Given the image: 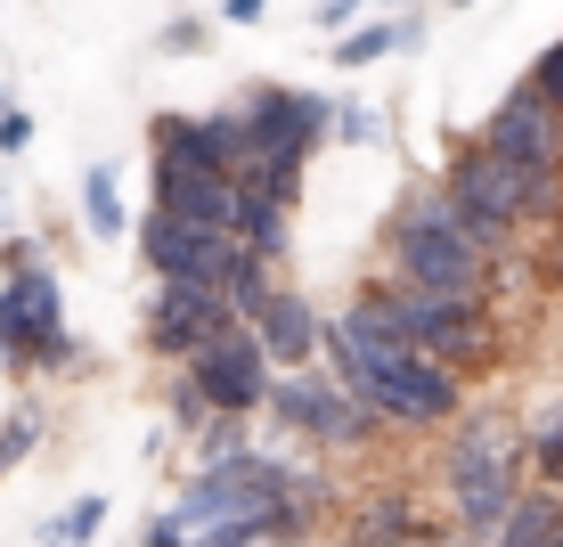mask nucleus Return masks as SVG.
<instances>
[{
  "label": "nucleus",
  "mask_w": 563,
  "mask_h": 547,
  "mask_svg": "<svg viewBox=\"0 0 563 547\" xmlns=\"http://www.w3.org/2000/svg\"><path fill=\"white\" fill-rule=\"evenodd\" d=\"M409 532H424V515L409 506V491L360 499V547H393V539H409Z\"/></svg>",
  "instance_id": "nucleus-19"
},
{
  "label": "nucleus",
  "mask_w": 563,
  "mask_h": 547,
  "mask_svg": "<svg viewBox=\"0 0 563 547\" xmlns=\"http://www.w3.org/2000/svg\"><path fill=\"white\" fill-rule=\"evenodd\" d=\"M155 212L229 238V221H238V180H229V172H164L155 164Z\"/></svg>",
  "instance_id": "nucleus-14"
},
{
  "label": "nucleus",
  "mask_w": 563,
  "mask_h": 547,
  "mask_svg": "<svg viewBox=\"0 0 563 547\" xmlns=\"http://www.w3.org/2000/svg\"><path fill=\"white\" fill-rule=\"evenodd\" d=\"M33 441H42V408H9V417H0V474H9L16 458H33Z\"/></svg>",
  "instance_id": "nucleus-22"
},
{
  "label": "nucleus",
  "mask_w": 563,
  "mask_h": 547,
  "mask_svg": "<svg viewBox=\"0 0 563 547\" xmlns=\"http://www.w3.org/2000/svg\"><path fill=\"white\" fill-rule=\"evenodd\" d=\"M482 547H563V499L555 491H515V506L498 515V532Z\"/></svg>",
  "instance_id": "nucleus-16"
},
{
  "label": "nucleus",
  "mask_w": 563,
  "mask_h": 547,
  "mask_svg": "<svg viewBox=\"0 0 563 547\" xmlns=\"http://www.w3.org/2000/svg\"><path fill=\"white\" fill-rule=\"evenodd\" d=\"M522 83H531V90H539V99H548V107L563 114V42H555V50H539V66H531V74H522Z\"/></svg>",
  "instance_id": "nucleus-26"
},
{
  "label": "nucleus",
  "mask_w": 563,
  "mask_h": 547,
  "mask_svg": "<svg viewBox=\"0 0 563 547\" xmlns=\"http://www.w3.org/2000/svg\"><path fill=\"white\" fill-rule=\"evenodd\" d=\"M327 140H343V147H376V140H384V123H376L367 107H343V99H335V131H327Z\"/></svg>",
  "instance_id": "nucleus-25"
},
{
  "label": "nucleus",
  "mask_w": 563,
  "mask_h": 547,
  "mask_svg": "<svg viewBox=\"0 0 563 547\" xmlns=\"http://www.w3.org/2000/svg\"><path fill=\"white\" fill-rule=\"evenodd\" d=\"M172 425H180V434H205V425H212V408H205V393H197V384H172Z\"/></svg>",
  "instance_id": "nucleus-27"
},
{
  "label": "nucleus",
  "mask_w": 563,
  "mask_h": 547,
  "mask_svg": "<svg viewBox=\"0 0 563 547\" xmlns=\"http://www.w3.org/2000/svg\"><path fill=\"white\" fill-rule=\"evenodd\" d=\"M147 155L164 172H229V180H238V164H245L229 107H212V114H155L147 123Z\"/></svg>",
  "instance_id": "nucleus-11"
},
{
  "label": "nucleus",
  "mask_w": 563,
  "mask_h": 547,
  "mask_svg": "<svg viewBox=\"0 0 563 547\" xmlns=\"http://www.w3.org/2000/svg\"><path fill=\"white\" fill-rule=\"evenodd\" d=\"M384 253H393V278H409V286H441V295H474V303H490V286H498V253L465 229V212L441 197V180H424L393 205Z\"/></svg>",
  "instance_id": "nucleus-2"
},
{
  "label": "nucleus",
  "mask_w": 563,
  "mask_h": 547,
  "mask_svg": "<svg viewBox=\"0 0 563 547\" xmlns=\"http://www.w3.org/2000/svg\"><path fill=\"white\" fill-rule=\"evenodd\" d=\"M229 327V303L212 286H180V278H155V295L140 310V343L155 360H188L197 343H212Z\"/></svg>",
  "instance_id": "nucleus-10"
},
{
  "label": "nucleus",
  "mask_w": 563,
  "mask_h": 547,
  "mask_svg": "<svg viewBox=\"0 0 563 547\" xmlns=\"http://www.w3.org/2000/svg\"><path fill=\"white\" fill-rule=\"evenodd\" d=\"M548 278L563 286V205H555V221H548Z\"/></svg>",
  "instance_id": "nucleus-30"
},
{
  "label": "nucleus",
  "mask_w": 563,
  "mask_h": 547,
  "mask_svg": "<svg viewBox=\"0 0 563 547\" xmlns=\"http://www.w3.org/2000/svg\"><path fill=\"white\" fill-rule=\"evenodd\" d=\"M25 147H33V114L9 107V114H0V155H25Z\"/></svg>",
  "instance_id": "nucleus-29"
},
{
  "label": "nucleus",
  "mask_w": 563,
  "mask_h": 547,
  "mask_svg": "<svg viewBox=\"0 0 563 547\" xmlns=\"http://www.w3.org/2000/svg\"><path fill=\"white\" fill-rule=\"evenodd\" d=\"M441 9H474V0H441Z\"/></svg>",
  "instance_id": "nucleus-32"
},
{
  "label": "nucleus",
  "mask_w": 563,
  "mask_h": 547,
  "mask_svg": "<svg viewBox=\"0 0 563 547\" xmlns=\"http://www.w3.org/2000/svg\"><path fill=\"white\" fill-rule=\"evenodd\" d=\"M155 50H164V57H205L212 50V25H205V17H172Z\"/></svg>",
  "instance_id": "nucleus-24"
},
{
  "label": "nucleus",
  "mask_w": 563,
  "mask_h": 547,
  "mask_svg": "<svg viewBox=\"0 0 563 547\" xmlns=\"http://www.w3.org/2000/svg\"><path fill=\"white\" fill-rule=\"evenodd\" d=\"M262 9H269V0H221V25H254Z\"/></svg>",
  "instance_id": "nucleus-31"
},
{
  "label": "nucleus",
  "mask_w": 563,
  "mask_h": 547,
  "mask_svg": "<svg viewBox=\"0 0 563 547\" xmlns=\"http://www.w3.org/2000/svg\"><path fill=\"white\" fill-rule=\"evenodd\" d=\"M327 368H335V384L352 393L367 417L384 425H409V434H433V425H450L465 408V376L450 360H433V351L384 336L376 319H367L360 303H343L335 319H327Z\"/></svg>",
  "instance_id": "nucleus-1"
},
{
  "label": "nucleus",
  "mask_w": 563,
  "mask_h": 547,
  "mask_svg": "<svg viewBox=\"0 0 563 547\" xmlns=\"http://www.w3.org/2000/svg\"><path fill=\"white\" fill-rule=\"evenodd\" d=\"M352 303L384 327V336H400V343L433 351V360H450L457 376L498 368V319H490V303H474V295H441V286L376 278V286H360Z\"/></svg>",
  "instance_id": "nucleus-3"
},
{
  "label": "nucleus",
  "mask_w": 563,
  "mask_h": 547,
  "mask_svg": "<svg viewBox=\"0 0 563 547\" xmlns=\"http://www.w3.org/2000/svg\"><path fill=\"white\" fill-rule=\"evenodd\" d=\"M393 50H417V25H400V17H360L327 57H335L343 74H360V66H376V57H393Z\"/></svg>",
  "instance_id": "nucleus-17"
},
{
  "label": "nucleus",
  "mask_w": 563,
  "mask_h": 547,
  "mask_svg": "<svg viewBox=\"0 0 563 547\" xmlns=\"http://www.w3.org/2000/svg\"><path fill=\"white\" fill-rule=\"evenodd\" d=\"M229 238L245 253H262L269 270H286V253H295V205H278L269 188L238 180V221H229Z\"/></svg>",
  "instance_id": "nucleus-15"
},
{
  "label": "nucleus",
  "mask_w": 563,
  "mask_h": 547,
  "mask_svg": "<svg viewBox=\"0 0 563 547\" xmlns=\"http://www.w3.org/2000/svg\"><path fill=\"white\" fill-rule=\"evenodd\" d=\"M82 221H90V238H123V229H131L123 188H114V164H90L82 172Z\"/></svg>",
  "instance_id": "nucleus-20"
},
{
  "label": "nucleus",
  "mask_w": 563,
  "mask_h": 547,
  "mask_svg": "<svg viewBox=\"0 0 563 547\" xmlns=\"http://www.w3.org/2000/svg\"><path fill=\"white\" fill-rule=\"evenodd\" d=\"M522 466L539 491H563V401L539 408V425H522Z\"/></svg>",
  "instance_id": "nucleus-18"
},
{
  "label": "nucleus",
  "mask_w": 563,
  "mask_h": 547,
  "mask_svg": "<svg viewBox=\"0 0 563 547\" xmlns=\"http://www.w3.org/2000/svg\"><path fill=\"white\" fill-rule=\"evenodd\" d=\"M99 523H107V499L90 491V499H74L66 515L42 523V547H90V539H99Z\"/></svg>",
  "instance_id": "nucleus-21"
},
{
  "label": "nucleus",
  "mask_w": 563,
  "mask_h": 547,
  "mask_svg": "<svg viewBox=\"0 0 563 547\" xmlns=\"http://www.w3.org/2000/svg\"><path fill=\"white\" fill-rule=\"evenodd\" d=\"M0 360L57 368V376L82 368V343L66 336V295H57V270L49 262L9 270V286H0Z\"/></svg>",
  "instance_id": "nucleus-6"
},
{
  "label": "nucleus",
  "mask_w": 563,
  "mask_h": 547,
  "mask_svg": "<svg viewBox=\"0 0 563 547\" xmlns=\"http://www.w3.org/2000/svg\"><path fill=\"white\" fill-rule=\"evenodd\" d=\"M367 9H376V0H319V33H343V25H360Z\"/></svg>",
  "instance_id": "nucleus-28"
},
{
  "label": "nucleus",
  "mask_w": 563,
  "mask_h": 547,
  "mask_svg": "<svg viewBox=\"0 0 563 547\" xmlns=\"http://www.w3.org/2000/svg\"><path fill=\"white\" fill-rule=\"evenodd\" d=\"M254 336H262V351H269V368H310V360L327 351V310L310 303V295H295V286H278V295L262 303Z\"/></svg>",
  "instance_id": "nucleus-13"
},
{
  "label": "nucleus",
  "mask_w": 563,
  "mask_h": 547,
  "mask_svg": "<svg viewBox=\"0 0 563 547\" xmlns=\"http://www.w3.org/2000/svg\"><path fill=\"white\" fill-rule=\"evenodd\" d=\"M441 197H450L465 212V229H474L482 245L507 262L515 238L531 221H555V205H563V180H531L522 164H507L498 147H482V140H457L450 147V164H441Z\"/></svg>",
  "instance_id": "nucleus-5"
},
{
  "label": "nucleus",
  "mask_w": 563,
  "mask_h": 547,
  "mask_svg": "<svg viewBox=\"0 0 563 547\" xmlns=\"http://www.w3.org/2000/svg\"><path fill=\"white\" fill-rule=\"evenodd\" d=\"M238 449H254V441H245V417H212L205 434H197V458H205V466L238 458Z\"/></svg>",
  "instance_id": "nucleus-23"
},
{
  "label": "nucleus",
  "mask_w": 563,
  "mask_h": 547,
  "mask_svg": "<svg viewBox=\"0 0 563 547\" xmlns=\"http://www.w3.org/2000/svg\"><path fill=\"white\" fill-rule=\"evenodd\" d=\"M180 376L205 393V408H212V417H262L269 376H278V368H269V351H262V336H254V327H245V319H229L212 343H197V351H188V368H180Z\"/></svg>",
  "instance_id": "nucleus-8"
},
{
  "label": "nucleus",
  "mask_w": 563,
  "mask_h": 547,
  "mask_svg": "<svg viewBox=\"0 0 563 547\" xmlns=\"http://www.w3.org/2000/svg\"><path fill=\"white\" fill-rule=\"evenodd\" d=\"M269 417H278V434H295L310 449H360V441H376V417L335 384V368L327 360H310V368H278L269 376Z\"/></svg>",
  "instance_id": "nucleus-7"
},
{
  "label": "nucleus",
  "mask_w": 563,
  "mask_h": 547,
  "mask_svg": "<svg viewBox=\"0 0 563 547\" xmlns=\"http://www.w3.org/2000/svg\"><path fill=\"white\" fill-rule=\"evenodd\" d=\"M482 147H498L507 164H522L531 180H563V114L539 99L531 83H515L507 99H498L490 114H482V131H474Z\"/></svg>",
  "instance_id": "nucleus-9"
},
{
  "label": "nucleus",
  "mask_w": 563,
  "mask_h": 547,
  "mask_svg": "<svg viewBox=\"0 0 563 547\" xmlns=\"http://www.w3.org/2000/svg\"><path fill=\"white\" fill-rule=\"evenodd\" d=\"M229 253H238V238L188 229V221H172V212H147V221H140V262L155 270V278L212 286V295H221V270H229Z\"/></svg>",
  "instance_id": "nucleus-12"
},
{
  "label": "nucleus",
  "mask_w": 563,
  "mask_h": 547,
  "mask_svg": "<svg viewBox=\"0 0 563 547\" xmlns=\"http://www.w3.org/2000/svg\"><path fill=\"white\" fill-rule=\"evenodd\" d=\"M441 482H450L457 532L490 539L498 515H507L515 491H522V425L507 408H457L450 441H441Z\"/></svg>",
  "instance_id": "nucleus-4"
}]
</instances>
